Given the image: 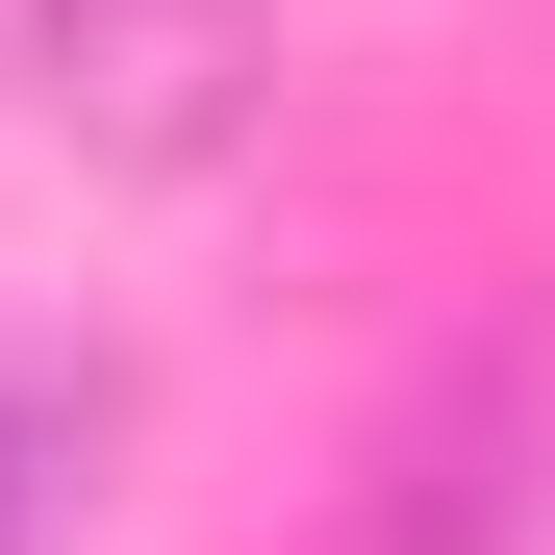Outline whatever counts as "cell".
<instances>
[{
    "label": "cell",
    "mask_w": 555,
    "mask_h": 555,
    "mask_svg": "<svg viewBox=\"0 0 555 555\" xmlns=\"http://www.w3.org/2000/svg\"><path fill=\"white\" fill-rule=\"evenodd\" d=\"M0 76H26L51 152L102 177H203L278 102V0H0Z\"/></svg>",
    "instance_id": "1"
},
{
    "label": "cell",
    "mask_w": 555,
    "mask_h": 555,
    "mask_svg": "<svg viewBox=\"0 0 555 555\" xmlns=\"http://www.w3.org/2000/svg\"><path fill=\"white\" fill-rule=\"evenodd\" d=\"M530 480H555V328L454 353L379 454V555H530Z\"/></svg>",
    "instance_id": "2"
},
{
    "label": "cell",
    "mask_w": 555,
    "mask_h": 555,
    "mask_svg": "<svg viewBox=\"0 0 555 555\" xmlns=\"http://www.w3.org/2000/svg\"><path fill=\"white\" fill-rule=\"evenodd\" d=\"M102 480H127V353L0 328V555H102Z\"/></svg>",
    "instance_id": "3"
}]
</instances>
